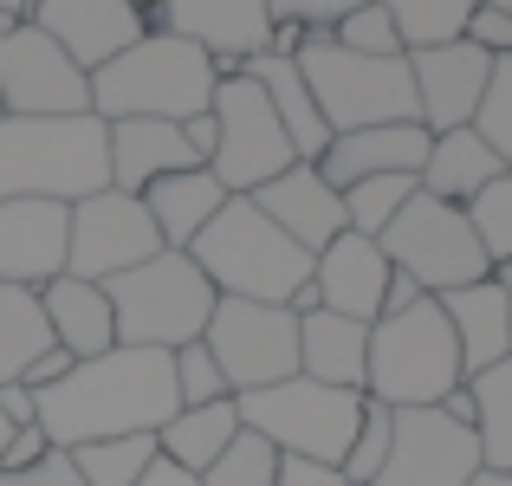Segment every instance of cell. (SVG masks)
<instances>
[{
  "label": "cell",
  "instance_id": "obj_50",
  "mask_svg": "<svg viewBox=\"0 0 512 486\" xmlns=\"http://www.w3.org/2000/svg\"><path fill=\"white\" fill-rule=\"evenodd\" d=\"M137 486H201V480H195V474H182V467H169V461H156Z\"/></svg>",
  "mask_w": 512,
  "mask_h": 486
},
{
  "label": "cell",
  "instance_id": "obj_27",
  "mask_svg": "<svg viewBox=\"0 0 512 486\" xmlns=\"http://www.w3.org/2000/svg\"><path fill=\"white\" fill-rule=\"evenodd\" d=\"M143 208H150V221H156V234H163V247L188 253L201 227H208L214 214L227 208V188L214 182L208 169H175V175H156V182L143 188Z\"/></svg>",
  "mask_w": 512,
  "mask_h": 486
},
{
  "label": "cell",
  "instance_id": "obj_4",
  "mask_svg": "<svg viewBox=\"0 0 512 486\" xmlns=\"http://www.w3.org/2000/svg\"><path fill=\"white\" fill-rule=\"evenodd\" d=\"M188 260L208 273L221 299H260V305H292V292L312 279V253L279 234L253 208V195H227V208L195 234Z\"/></svg>",
  "mask_w": 512,
  "mask_h": 486
},
{
  "label": "cell",
  "instance_id": "obj_23",
  "mask_svg": "<svg viewBox=\"0 0 512 486\" xmlns=\"http://www.w3.org/2000/svg\"><path fill=\"white\" fill-rule=\"evenodd\" d=\"M175 169H208L188 150L182 124H163V117H117L111 124V188L143 195L156 175H175Z\"/></svg>",
  "mask_w": 512,
  "mask_h": 486
},
{
  "label": "cell",
  "instance_id": "obj_24",
  "mask_svg": "<svg viewBox=\"0 0 512 486\" xmlns=\"http://www.w3.org/2000/svg\"><path fill=\"white\" fill-rule=\"evenodd\" d=\"M39 305H46L52 344L72 350L78 363H85V357H104V350H117V312H111V292H104L98 279L59 273L52 286H39Z\"/></svg>",
  "mask_w": 512,
  "mask_h": 486
},
{
  "label": "cell",
  "instance_id": "obj_45",
  "mask_svg": "<svg viewBox=\"0 0 512 486\" xmlns=\"http://www.w3.org/2000/svg\"><path fill=\"white\" fill-rule=\"evenodd\" d=\"M72 350H59V344H52V350H39V357H33V370H26L20 376V383L26 389H33V396H39V389H52V383H59V376H72Z\"/></svg>",
  "mask_w": 512,
  "mask_h": 486
},
{
  "label": "cell",
  "instance_id": "obj_40",
  "mask_svg": "<svg viewBox=\"0 0 512 486\" xmlns=\"http://www.w3.org/2000/svg\"><path fill=\"white\" fill-rule=\"evenodd\" d=\"M331 39H338L344 52H363V59H402V33L376 0H363L357 13H344V20L331 26Z\"/></svg>",
  "mask_w": 512,
  "mask_h": 486
},
{
  "label": "cell",
  "instance_id": "obj_31",
  "mask_svg": "<svg viewBox=\"0 0 512 486\" xmlns=\"http://www.w3.org/2000/svg\"><path fill=\"white\" fill-rule=\"evenodd\" d=\"M467 389H474L480 467H512V357L480 370V376H467Z\"/></svg>",
  "mask_w": 512,
  "mask_h": 486
},
{
  "label": "cell",
  "instance_id": "obj_48",
  "mask_svg": "<svg viewBox=\"0 0 512 486\" xmlns=\"http://www.w3.org/2000/svg\"><path fill=\"white\" fill-rule=\"evenodd\" d=\"M428 292L415 286L409 273H389V292H383V318H396V312H409V305H422Z\"/></svg>",
  "mask_w": 512,
  "mask_h": 486
},
{
  "label": "cell",
  "instance_id": "obj_9",
  "mask_svg": "<svg viewBox=\"0 0 512 486\" xmlns=\"http://www.w3.org/2000/svg\"><path fill=\"white\" fill-rule=\"evenodd\" d=\"M376 247H383L389 266H396V273H409L428 299L461 292V286H474V279L493 273V260L480 253L474 227H467V208L435 201V195H422V188H415L409 208H402L396 221L376 234Z\"/></svg>",
  "mask_w": 512,
  "mask_h": 486
},
{
  "label": "cell",
  "instance_id": "obj_36",
  "mask_svg": "<svg viewBox=\"0 0 512 486\" xmlns=\"http://www.w3.org/2000/svg\"><path fill=\"white\" fill-rule=\"evenodd\" d=\"M389 435H396V409H383V402L363 396V422H357V435H350V454H344V467H338L344 486H370L376 474H383Z\"/></svg>",
  "mask_w": 512,
  "mask_h": 486
},
{
  "label": "cell",
  "instance_id": "obj_17",
  "mask_svg": "<svg viewBox=\"0 0 512 486\" xmlns=\"http://www.w3.org/2000/svg\"><path fill=\"white\" fill-rule=\"evenodd\" d=\"M65 253H72V208L65 201H0V286H52L65 273Z\"/></svg>",
  "mask_w": 512,
  "mask_h": 486
},
{
  "label": "cell",
  "instance_id": "obj_37",
  "mask_svg": "<svg viewBox=\"0 0 512 486\" xmlns=\"http://www.w3.org/2000/svg\"><path fill=\"white\" fill-rule=\"evenodd\" d=\"M467 227H474L480 253H487L493 266L512 260V169H506V175H493V182L480 188L474 201H467Z\"/></svg>",
  "mask_w": 512,
  "mask_h": 486
},
{
  "label": "cell",
  "instance_id": "obj_42",
  "mask_svg": "<svg viewBox=\"0 0 512 486\" xmlns=\"http://www.w3.org/2000/svg\"><path fill=\"white\" fill-rule=\"evenodd\" d=\"M461 39H467V46H480L487 59H506V52H512V13L493 7V0H474V13H467Z\"/></svg>",
  "mask_w": 512,
  "mask_h": 486
},
{
  "label": "cell",
  "instance_id": "obj_25",
  "mask_svg": "<svg viewBox=\"0 0 512 486\" xmlns=\"http://www.w3.org/2000/svg\"><path fill=\"white\" fill-rule=\"evenodd\" d=\"M363 370H370V324L338 318V312H305L299 318V376L363 396Z\"/></svg>",
  "mask_w": 512,
  "mask_h": 486
},
{
  "label": "cell",
  "instance_id": "obj_47",
  "mask_svg": "<svg viewBox=\"0 0 512 486\" xmlns=\"http://www.w3.org/2000/svg\"><path fill=\"white\" fill-rule=\"evenodd\" d=\"M0 415H7V428L39 422V396H33L26 383H0Z\"/></svg>",
  "mask_w": 512,
  "mask_h": 486
},
{
  "label": "cell",
  "instance_id": "obj_28",
  "mask_svg": "<svg viewBox=\"0 0 512 486\" xmlns=\"http://www.w3.org/2000/svg\"><path fill=\"white\" fill-rule=\"evenodd\" d=\"M240 72H247L253 85L266 91V104H273V117L286 124V137H292V150H299V162H318V156H325L331 130H325V117H318L312 91H305V72H299V59H279V52H260V59H247Z\"/></svg>",
  "mask_w": 512,
  "mask_h": 486
},
{
  "label": "cell",
  "instance_id": "obj_51",
  "mask_svg": "<svg viewBox=\"0 0 512 486\" xmlns=\"http://www.w3.org/2000/svg\"><path fill=\"white\" fill-rule=\"evenodd\" d=\"M467 486H512V467H480Z\"/></svg>",
  "mask_w": 512,
  "mask_h": 486
},
{
  "label": "cell",
  "instance_id": "obj_52",
  "mask_svg": "<svg viewBox=\"0 0 512 486\" xmlns=\"http://www.w3.org/2000/svg\"><path fill=\"white\" fill-rule=\"evenodd\" d=\"M26 20V0H0V33H7V26H20Z\"/></svg>",
  "mask_w": 512,
  "mask_h": 486
},
{
  "label": "cell",
  "instance_id": "obj_39",
  "mask_svg": "<svg viewBox=\"0 0 512 486\" xmlns=\"http://www.w3.org/2000/svg\"><path fill=\"white\" fill-rule=\"evenodd\" d=\"M474 130L487 137V150L512 169V52H506V59H493V78H487V91H480Z\"/></svg>",
  "mask_w": 512,
  "mask_h": 486
},
{
  "label": "cell",
  "instance_id": "obj_43",
  "mask_svg": "<svg viewBox=\"0 0 512 486\" xmlns=\"http://www.w3.org/2000/svg\"><path fill=\"white\" fill-rule=\"evenodd\" d=\"M0 486H78L72 448H46V461L33 467H0Z\"/></svg>",
  "mask_w": 512,
  "mask_h": 486
},
{
  "label": "cell",
  "instance_id": "obj_44",
  "mask_svg": "<svg viewBox=\"0 0 512 486\" xmlns=\"http://www.w3.org/2000/svg\"><path fill=\"white\" fill-rule=\"evenodd\" d=\"M46 428L39 422H26V428H13L7 435V448H0V467H33V461H46Z\"/></svg>",
  "mask_w": 512,
  "mask_h": 486
},
{
  "label": "cell",
  "instance_id": "obj_29",
  "mask_svg": "<svg viewBox=\"0 0 512 486\" xmlns=\"http://www.w3.org/2000/svg\"><path fill=\"white\" fill-rule=\"evenodd\" d=\"M240 435V409L234 396L227 402H201V409H175L163 428H156V448H163L169 467H182V474H208L214 461H221V448Z\"/></svg>",
  "mask_w": 512,
  "mask_h": 486
},
{
  "label": "cell",
  "instance_id": "obj_46",
  "mask_svg": "<svg viewBox=\"0 0 512 486\" xmlns=\"http://www.w3.org/2000/svg\"><path fill=\"white\" fill-rule=\"evenodd\" d=\"M273 486H344V474H338V467L292 461V454H286V461H279V480H273Z\"/></svg>",
  "mask_w": 512,
  "mask_h": 486
},
{
  "label": "cell",
  "instance_id": "obj_56",
  "mask_svg": "<svg viewBox=\"0 0 512 486\" xmlns=\"http://www.w3.org/2000/svg\"><path fill=\"white\" fill-rule=\"evenodd\" d=\"M493 7H506V13H512V0H493Z\"/></svg>",
  "mask_w": 512,
  "mask_h": 486
},
{
  "label": "cell",
  "instance_id": "obj_20",
  "mask_svg": "<svg viewBox=\"0 0 512 486\" xmlns=\"http://www.w3.org/2000/svg\"><path fill=\"white\" fill-rule=\"evenodd\" d=\"M253 208L279 227L286 240H299L305 253H325L344 234V195L318 175V162H292L266 188H253Z\"/></svg>",
  "mask_w": 512,
  "mask_h": 486
},
{
  "label": "cell",
  "instance_id": "obj_26",
  "mask_svg": "<svg viewBox=\"0 0 512 486\" xmlns=\"http://www.w3.org/2000/svg\"><path fill=\"white\" fill-rule=\"evenodd\" d=\"M493 175H506V162L487 150V137H480L474 124H461V130L428 137V156H422V175H415V182H422V195L467 208V201H474Z\"/></svg>",
  "mask_w": 512,
  "mask_h": 486
},
{
  "label": "cell",
  "instance_id": "obj_5",
  "mask_svg": "<svg viewBox=\"0 0 512 486\" xmlns=\"http://www.w3.org/2000/svg\"><path fill=\"white\" fill-rule=\"evenodd\" d=\"M461 344L441 299H422L396 318L370 324V370H363V396L383 409H441L448 389H461Z\"/></svg>",
  "mask_w": 512,
  "mask_h": 486
},
{
  "label": "cell",
  "instance_id": "obj_54",
  "mask_svg": "<svg viewBox=\"0 0 512 486\" xmlns=\"http://www.w3.org/2000/svg\"><path fill=\"white\" fill-rule=\"evenodd\" d=\"M130 7H137V13H143V20H150V13H156V7H163V0H130Z\"/></svg>",
  "mask_w": 512,
  "mask_h": 486
},
{
  "label": "cell",
  "instance_id": "obj_30",
  "mask_svg": "<svg viewBox=\"0 0 512 486\" xmlns=\"http://www.w3.org/2000/svg\"><path fill=\"white\" fill-rule=\"evenodd\" d=\"M39 350H52V324H46L39 292L0 286V383H20Z\"/></svg>",
  "mask_w": 512,
  "mask_h": 486
},
{
  "label": "cell",
  "instance_id": "obj_53",
  "mask_svg": "<svg viewBox=\"0 0 512 486\" xmlns=\"http://www.w3.org/2000/svg\"><path fill=\"white\" fill-rule=\"evenodd\" d=\"M493 279H500V286L512 292V260H500V266H493Z\"/></svg>",
  "mask_w": 512,
  "mask_h": 486
},
{
  "label": "cell",
  "instance_id": "obj_22",
  "mask_svg": "<svg viewBox=\"0 0 512 486\" xmlns=\"http://www.w3.org/2000/svg\"><path fill=\"white\" fill-rule=\"evenodd\" d=\"M441 312L454 324L467 376H480V370H493V363L512 357V292L493 273L474 279V286H461V292H441Z\"/></svg>",
  "mask_w": 512,
  "mask_h": 486
},
{
  "label": "cell",
  "instance_id": "obj_41",
  "mask_svg": "<svg viewBox=\"0 0 512 486\" xmlns=\"http://www.w3.org/2000/svg\"><path fill=\"white\" fill-rule=\"evenodd\" d=\"M363 0H266V13H273V26H299L305 39L331 33V26L344 20V13H357Z\"/></svg>",
  "mask_w": 512,
  "mask_h": 486
},
{
  "label": "cell",
  "instance_id": "obj_12",
  "mask_svg": "<svg viewBox=\"0 0 512 486\" xmlns=\"http://www.w3.org/2000/svg\"><path fill=\"white\" fill-rule=\"evenodd\" d=\"M0 111L7 117H78V111H91V72L52 33L20 20L0 33Z\"/></svg>",
  "mask_w": 512,
  "mask_h": 486
},
{
  "label": "cell",
  "instance_id": "obj_14",
  "mask_svg": "<svg viewBox=\"0 0 512 486\" xmlns=\"http://www.w3.org/2000/svg\"><path fill=\"white\" fill-rule=\"evenodd\" d=\"M480 474L474 428L448 422L441 409H396L389 461L370 486H467Z\"/></svg>",
  "mask_w": 512,
  "mask_h": 486
},
{
  "label": "cell",
  "instance_id": "obj_55",
  "mask_svg": "<svg viewBox=\"0 0 512 486\" xmlns=\"http://www.w3.org/2000/svg\"><path fill=\"white\" fill-rule=\"evenodd\" d=\"M7 435H13V428H7V415H0V448H7Z\"/></svg>",
  "mask_w": 512,
  "mask_h": 486
},
{
  "label": "cell",
  "instance_id": "obj_16",
  "mask_svg": "<svg viewBox=\"0 0 512 486\" xmlns=\"http://www.w3.org/2000/svg\"><path fill=\"white\" fill-rule=\"evenodd\" d=\"M409 78H415V124L428 137H441V130L474 124L480 91L493 78V59L480 46H467V39H448V46L409 52Z\"/></svg>",
  "mask_w": 512,
  "mask_h": 486
},
{
  "label": "cell",
  "instance_id": "obj_57",
  "mask_svg": "<svg viewBox=\"0 0 512 486\" xmlns=\"http://www.w3.org/2000/svg\"><path fill=\"white\" fill-rule=\"evenodd\" d=\"M0 117H7V111H0Z\"/></svg>",
  "mask_w": 512,
  "mask_h": 486
},
{
  "label": "cell",
  "instance_id": "obj_38",
  "mask_svg": "<svg viewBox=\"0 0 512 486\" xmlns=\"http://www.w3.org/2000/svg\"><path fill=\"white\" fill-rule=\"evenodd\" d=\"M169 363H175V396H182V409H201V402H227L234 389H227V376H221V363H214V350L201 344H182V350H169Z\"/></svg>",
  "mask_w": 512,
  "mask_h": 486
},
{
  "label": "cell",
  "instance_id": "obj_2",
  "mask_svg": "<svg viewBox=\"0 0 512 486\" xmlns=\"http://www.w3.org/2000/svg\"><path fill=\"white\" fill-rule=\"evenodd\" d=\"M111 188V124L78 117H0V201H85Z\"/></svg>",
  "mask_w": 512,
  "mask_h": 486
},
{
  "label": "cell",
  "instance_id": "obj_6",
  "mask_svg": "<svg viewBox=\"0 0 512 486\" xmlns=\"http://www.w3.org/2000/svg\"><path fill=\"white\" fill-rule=\"evenodd\" d=\"M104 292H111V312H117V344H137V350L195 344V337L208 331L214 305H221V292L208 286V273L175 247H163L156 260L130 266V273H117V279H104Z\"/></svg>",
  "mask_w": 512,
  "mask_h": 486
},
{
  "label": "cell",
  "instance_id": "obj_11",
  "mask_svg": "<svg viewBox=\"0 0 512 486\" xmlns=\"http://www.w3.org/2000/svg\"><path fill=\"white\" fill-rule=\"evenodd\" d=\"M201 344L214 350V363H221L234 396L299 376V312H292V305L221 299L214 318H208V331H201Z\"/></svg>",
  "mask_w": 512,
  "mask_h": 486
},
{
  "label": "cell",
  "instance_id": "obj_35",
  "mask_svg": "<svg viewBox=\"0 0 512 486\" xmlns=\"http://www.w3.org/2000/svg\"><path fill=\"white\" fill-rule=\"evenodd\" d=\"M279 461H286V454H279L266 435L240 428V435L221 448V461L201 474V486H273L279 480Z\"/></svg>",
  "mask_w": 512,
  "mask_h": 486
},
{
  "label": "cell",
  "instance_id": "obj_13",
  "mask_svg": "<svg viewBox=\"0 0 512 486\" xmlns=\"http://www.w3.org/2000/svg\"><path fill=\"white\" fill-rule=\"evenodd\" d=\"M163 253V234H156L143 195H124V188H98V195L72 201V253H65V273L72 279H117L130 266L156 260Z\"/></svg>",
  "mask_w": 512,
  "mask_h": 486
},
{
  "label": "cell",
  "instance_id": "obj_49",
  "mask_svg": "<svg viewBox=\"0 0 512 486\" xmlns=\"http://www.w3.org/2000/svg\"><path fill=\"white\" fill-rule=\"evenodd\" d=\"M182 137H188V150L208 162V156H214V117H208V111H201V117H188V124H182Z\"/></svg>",
  "mask_w": 512,
  "mask_h": 486
},
{
  "label": "cell",
  "instance_id": "obj_7",
  "mask_svg": "<svg viewBox=\"0 0 512 486\" xmlns=\"http://www.w3.org/2000/svg\"><path fill=\"white\" fill-rule=\"evenodd\" d=\"M299 72L331 137L370 130V124H415L409 52L402 59H363V52H344L331 33H318L299 46Z\"/></svg>",
  "mask_w": 512,
  "mask_h": 486
},
{
  "label": "cell",
  "instance_id": "obj_15",
  "mask_svg": "<svg viewBox=\"0 0 512 486\" xmlns=\"http://www.w3.org/2000/svg\"><path fill=\"white\" fill-rule=\"evenodd\" d=\"M150 33H175L214 59V72H240L273 46V13L266 0H163L150 13Z\"/></svg>",
  "mask_w": 512,
  "mask_h": 486
},
{
  "label": "cell",
  "instance_id": "obj_3",
  "mask_svg": "<svg viewBox=\"0 0 512 486\" xmlns=\"http://www.w3.org/2000/svg\"><path fill=\"white\" fill-rule=\"evenodd\" d=\"M214 59L201 46L175 33H143L137 46H124L117 59H104L91 72V111L104 124L117 117H163V124H188L214 104Z\"/></svg>",
  "mask_w": 512,
  "mask_h": 486
},
{
  "label": "cell",
  "instance_id": "obj_8",
  "mask_svg": "<svg viewBox=\"0 0 512 486\" xmlns=\"http://www.w3.org/2000/svg\"><path fill=\"white\" fill-rule=\"evenodd\" d=\"M234 409H240V428L266 435L292 461H318V467H344L350 435L363 422L357 389H331V383H312V376L247 389V396H234Z\"/></svg>",
  "mask_w": 512,
  "mask_h": 486
},
{
  "label": "cell",
  "instance_id": "obj_19",
  "mask_svg": "<svg viewBox=\"0 0 512 486\" xmlns=\"http://www.w3.org/2000/svg\"><path fill=\"white\" fill-rule=\"evenodd\" d=\"M389 253L376 247L370 234H344L331 240L325 253H312V286H318V312H338L357 324L383 318V292H389Z\"/></svg>",
  "mask_w": 512,
  "mask_h": 486
},
{
  "label": "cell",
  "instance_id": "obj_18",
  "mask_svg": "<svg viewBox=\"0 0 512 486\" xmlns=\"http://www.w3.org/2000/svg\"><path fill=\"white\" fill-rule=\"evenodd\" d=\"M26 20L59 39L85 72H98L104 59H117L124 46L150 33V20L130 0H26Z\"/></svg>",
  "mask_w": 512,
  "mask_h": 486
},
{
  "label": "cell",
  "instance_id": "obj_1",
  "mask_svg": "<svg viewBox=\"0 0 512 486\" xmlns=\"http://www.w3.org/2000/svg\"><path fill=\"white\" fill-rule=\"evenodd\" d=\"M182 409L175 396V363L169 350H137L117 344L104 357L72 363L52 389H39V428L52 448H85L111 435H156Z\"/></svg>",
  "mask_w": 512,
  "mask_h": 486
},
{
  "label": "cell",
  "instance_id": "obj_34",
  "mask_svg": "<svg viewBox=\"0 0 512 486\" xmlns=\"http://www.w3.org/2000/svg\"><path fill=\"white\" fill-rule=\"evenodd\" d=\"M415 188H422L415 175H363V182L338 188V195H344V227H350V234H370V240H376L402 208H409Z\"/></svg>",
  "mask_w": 512,
  "mask_h": 486
},
{
  "label": "cell",
  "instance_id": "obj_10",
  "mask_svg": "<svg viewBox=\"0 0 512 486\" xmlns=\"http://www.w3.org/2000/svg\"><path fill=\"white\" fill-rule=\"evenodd\" d=\"M214 156H208V175L227 188V195H253V188H266L279 169H292L299 150H292L286 124L273 117V104H266V91L253 85L247 72H227L221 85H214Z\"/></svg>",
  "mask_w": 512,
  "mask_h": 486
},
{
  "label": "cell",
  "instance_id": "obj_33",
  "mask_svg": "<svg viewBox=\"0 0 512 486\" xmlns=\"http://www.w3.org/2000/svg\"><path fill=\"white\" fill-rule=\"evenodd\" d=\"M376 7L396 20L402 52H422V46H448V39H461L474 0H376Z\"/></svg>",
  "mask_w": 512,
  "mask_h": 486
},
{
  "label": "cell",
  "instance_id": "obj_32",
  "mask_svg": "<svg viewBox=\"0 0 512 486\" xmlns=\"http://www.w3.org/2000/svg\"><path fill=\"white\" fill-rule=\"evenodd\" d=\"M156 461H163L156 435H111V441H85V448H72L78 486H137Z\"/></svg>",
  "mask_w": 512,
  "mask_h": 486
},
{
  "label": "cell",
  "instance_id": "obj_21",
  "mask_svg": "<svg viewBox=\"0 0 512 486\" xmlns=\"http://www.w3.org/2000/svg\"><path fill=\"white\" fill-rule=\"evenodd\" d=\"M428 156V130L422 124H370V130H344V137L325 143L318 156V175L331 188H350L363 175H422Z\"/></svg>",
  "mask_w": 512,
  "mask_h": 486
}]
</instances>
